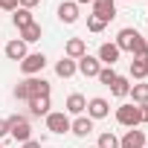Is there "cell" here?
Segmentation results:
<instances>
[{"mask_svg": "<svg viewBox=\"0 0 148 148\" xmlns=\"http://www.w3.org/2000/svg\"><path fill=\"white\" fill-rule=\"evenodd\" d=\"M119 55H122V52H119V47H116V44H102L96 58H99V64H105V67H113V64L119 61Z\"/></svg>", "mask_w": 148, "mask_h": 148, "instance_id": "cell-10", "label": "cell"}, {"mask_svg": "<svg viewBox=\"0 0 148 148\" xmlns=\"http://www.w3.org/2000/svg\"><path fill=\"white\" fill-rule=\"evenodd\" d=\"M87 110V99L82 93H70L67 96V105H64V113H73V116H82Z\"/></svg>", "mask_w": 148, "mask_h": 148, "instance_id": "cell-12", "label": "cell"}, {"mask_svg": "<svg viewBox=\"0 0 148 148\" xmlns=\"http://www.w3.org/2000/svg\"><path fill=\"white\" fill-rule=\"evenodd\" d=\"M148 76V64L145 61H131V79L134 82H145Z\"/></svg>", "mask_w": 148, "mask_h": 148, "instance_id": "cell-22", "label": "cell"}, {"mask_svg": "<svg viewBox=\"0 0 148 148\" xmlns=\"http://www.w3.org/2000/svg\"><path fill=\"white\" fill-rule=\"evenodd\" d=\"M96 148H119V136H116V134H110V131H105V134L99 136Z\"/></svg>", "mask_w": 148, "mask_h": 148, "instance_id": "cell-23", "label": "cell"}, {"mask_svg": "<svg viewBox=\"0 0 148 148\" xmlns=\"http://www.w3.org/2000/svg\"><path fill=\"white\" fill-rule=\"evenodd\" d=\"M70 113H64V110H49L47 113V131H52V134H67L70 131Z\"/></svg>", "mask_w": 148, "mask_h": 148, "instance_id": "cell-3", "label": "cell"}, {"mask_svg": "<svg viewBox=\"0 0 148 148\" xmlns=\"http://www.w3.org/2000/svg\"><path fill=\"white\" fill-rule=\"evenodd\" d=\"M38 3H41V0H18V6H21V9H29V12H32Z\"/></svg>", "mask_w": 148, "mask_h": 148, "instance_id": "cell-28", "label": "cell"}, {"mask_svg": "<svg viewBox=\"0 0 148 148\" xmlns=\"http://www.w3.org/2000/svg\"><path fill=\"white\" fill-rule=\"evenodd\" d=\"M110 113V102L108 99H102V96H96V99H90L87 102V116L96 122V119H105Z\"/></svg>", "mask_w": 148, "mask_h": 148, "instance_id": "cell-8", "label": "cell"}, {"mask_svg": "<svg viewBox=\"0 0 148 148\" xmlns=\"http://www.w3.org/2000/svg\"><path fill=\"white\" fill-rule=\"evenodd\" d=\"M41 23H29V26H23L21 29V41L23 44H35V41H41Z\"/></svg>", "mask_w": 148, "mask_h": 148, "instance_id": "cell-19", "label": "cell"}, {"mask_svg": "<svg viewBox=\"0 0 148 148\" xmlns=\"http://www.w3.org/2000/svg\"><path fill=\"white\" fill-rule=\"evenodd\" d=\"M128 96H134V105H145V102H148V84H145V82L131 84V93H128Z\"/></svg>", "mask_w": 148, "mask_h": 148, "instance_id": "cell-21", "label": "cell"}, {"mask_svg": "<svg viewBox=\"0 0 148 148\" xmlns=\"http://www.w3.org/2000/svg\"><path fill=\"white\" fill-rule=\"evenodd\" d=\"M58 21L61 23H76L79 21V3H73V0H64V3L58 6Z\"/></svg>", "mask_w": 148, "mask_h": 148, "instance_id": "cell-9", "label": "cell"}, {"mask_svg": "<svg viewBox=\"0 0 148 148\" xmlns=\"http://www.w3.org/2000/svg\"><path fill=\"white\" fill-rule=\"evenodd\" d=\"M12 23H15V26H18V32H21L23 26L35 23V18H32V12H29V9H21V6H18V9L12 12Z\"/></svg>", "mask_w": 148, "mask_h": 148, "instance_id": "cell-18", "label": "cell"}, {"mask_svg": "<svg viewBox=\"0 0 148 148\" xmlns=\"http://www.w3.org/2000/svg\"><path fill=\"white\" fill-rule=\"evenodd\" d=\"M119 148H145V131H125V136L119 139Z\"/></svg>", "mask_w": 148, "mask_h": 148, "instance_id": "cell-11", "label": "cell"}, {"mask_svg": "<svg viewBox=\"0 0 148 148\" xmlns=\"http://www.w3.org/2000/svg\"><path fill=\"white\" fill-rule=\"evenodd\" d=\"M76 67H79V73H82L84 79H96L99 70H102V64H99L96 55H82V58L76 61Z\"/></svg>", "mask_w": 148, "mask_h": 148, "instance_id": "cell-6", "label": "cell"}, {"mask_svg": "<svg viewBox=\"0 0 148 148\" xmlns=\"http://www.w3.org/2000/svg\"><path fill=\"white\" fill-rule=\"evenodd\" d=\"M41 145H44V142H41V139H26V142H23V145H21V148H41Z\"/></svg>", "mask_w": 148, "mask_h": 148, "instance_id": "cell-30", "label": "cell"}, {"mask_svg": "<svg viewBox=\"0 0 148 148\" xmlns=\"http://www.w3.org/2000/svg\"><path fill=\"white\" fill-rule=\"evenodd\" d=\"M139 122H145V125H148V102H145V105H139Z\"/></svg>", "mask_w": 148, "mask_h": 148, "instance_id": "cell-29", "label": "cell"}, {"mask_svg": "<svg viewBox=\"0 0 148 148\" xmlns=\"http://www.w3.org/2000/svg\"><path fill=\"white\" fill-rule=\"evenodd\" d=\"M70 134H76V136H90L93 134V119L90 116H76V119H73L70 122Z\"/></svg>", "mask_w": 148, "mask_h": 148, "instance_id": "cell-13", "label": "cell"}, {"mask_svg": "<svg viewBox=\"0 0 148 148\" xmlns=\"http://www.w3.org/2000/svg\"><path fill=\"white\" fill-rule=\"evenodd\" d=\"M49 108H52L49 96H35V99H29V113H32V116H47Z\"/></svg>", "mask_w": 148, "mask_h": 148, "instance_id": "cell-17", "label": "cell"}, {"mask_svg": "<svg viewBox=\"0 0 148 148\" xmlns=\"http://www.w3.org/2000/svg\"><path fill=\"white\" fill-rule=\"evenodd\" d=\"M93 18H99L102 23H110L116 18V0H93Z\"/></svg>", "mask_w": 148, "mask_h": 148, "instance_id": "cell-5", "label": "cell"}, {"mask_svg": "<svg viewBox=\"0 0 148 148\" xmlns=\"http://www.w3.org/2000/svg\"><path fill=\"white\" fill-rule=\"evenodd\" d=\"M73 3H79V6H82V3H93V0H73Z\"/></svg>", "mask_w": 148, "mask_h": 148, "instance_id": "cell-32", "label": "cell"}, {"mask_svg": "<svg viewBox=\"0 0 148 148\" xmlns=\"http://www.w3.org/2000/svg\"><path fill=\"white\" fill-rule=\"evenodd\" d=\"M76 73H79V67H76V61H73V58L64 55L61 61H55V76H58V79H73Z\"/></svg>", "mask_w": 148, "mask_h": 148, "instance_id": "cell-16", "label": "cell"}, {"mask_svg": "<svg viewBox=\"0 0 148 148\" xmlns=\"http://www.w3.org/2000/svg\"><path fill=\"white\" fill-rule=\"evenodd\" d=\"M23 84L29 87V99H35V96H49V82L47 79H41V76H29V79H23Z\"/></svg>", "mask_w": 148, "mask_h": 148, "instance_id": "cell-7", "label": "cell"}, {"mask_svg": "<svg viewBox=\"0 0 148 148\" xmlns=\"http://www.w3.org/2000/svg\"><path fill=\"white\" fill-rule=\"evenodd\" d=\"M47 67V55L44 52H26V58L21 61V73L29 79V76H38V73Z\"/></svg>", "mask_w": 148, "mask_h": 148, "instance_id": "cell-2", "label": "cell"}, {"mask_svg": "<svg viewBox=\"0 0 148 148\" xmlns=\"http://www.w3.org/2000/svg\"><path fill=\"white\" fill-rule=\"evenodd\" d=\"M0 148H3V145H0Z\"/></svg>", "mask_w": 148, "mask_h": 148, "instance_id": "cell-34", "label": "cell"}, {"mask_svg": "<svg viewBox=\"0 0 148 148\" xmlns=\"http://www.w3.org/2000/svg\"><path fill=\"white\" fill-rule=\"evenodd\" d=\"M0 9H3V12H15L18 9V0H0Z\"/></svg>", "mask_w": 148, "mask_h": 148, "instance_id": "cell-27", "label": "cell"}, {"mask_svg": "<svg viewBox=\"0 0 148 148\" xmlns=\"http://www.w3.org/2000/svg\"><path fill=\"white\" fill-rule=\"evenodd\" d=\"M12 93H15V99H18V102H29V87H26L23 82H21V84H15V90H12Z\"/></svg>", "mask_w": 148, "mask_h": 148, "instance_id": "cell-26", "label": "cell"}, {"mask_svg": "<svg viewBox=\"0 0 148 148\" xmlns=\"http://www.w3.org/2000/svg\"><path fill=\"white\" fill-rule=\"evenodd\" d=\"M116 122L125 125V128L142 125V122H139V105H122V108H116Z\"/></svg>", "mask_w": 148, "mask_h": 148, "instance_id": "cell-4", "label": "cell"}, {"mask_svg": "<svg viewBox=\"0 0 148 148\" xmlns=\"http://www.w3.org/2000/svg\"><path fill=\"white\" fill-rule=\"evenodd\" d=\"M3 136H9V122L0 119V139H3Z\"/></svg>", "mask_w": 148, "mask_h": 148, "instance_id": "cell-31", "label": "cell"}, {"mask_svg": "<svg viewBox=\"0 0 148 148\" xmlns=\"http://www.w3.org/2000/svg\"><path fill=\"white\" fill-rule=\"evenodd\" d=\"M3 52H6L9 61H23V58H26V44H23L21 38H12V41L3 47Z\"/></svg>", "mask_w": 148, "mask_h": 148, "instance_id": "cell-14", "label": "cell"}, {"mask_svg": "<svg viewBox=\"0 0 148 148\" xmlns=\"http://www.w3.org/2000/svg\"><path fill=\"white\" fill-rule=\"evenodd\" d=\"M105 26H108V23H102L99 18H93V15H87V29H90L93 35H99V32H105Z\"/></svg>", "mask_w": 148, "mask_h": 148, "instance_id": "cell-25", "label": "cell"}, {"mask_svg": "<svg viewBox=\"0 0 148 148\" xmlns=\"http://www.w3.org/2000/svg\"><path fill=\"white\" fill-rule=\"evenodd\" d=\"M110 93H113V96H119V99H125V96L131 93V82H128L125 76H116V79H113V84H110Z\"/></svg>", "mask_w": 148, "mask_h": 148, "instance_id": "cell-20", "label": "cell"}, {"mask_svg": "<svg viewBox=\"0 0 148 148\" xmlns=\"http://www.w3.org/2000/svg\"><path fill=\"white\" fill-rule=\"evenodd\" d=\"M64 55L73 58V61H79L82 55H87V44H84V38H70L67 47H64Z\"/></svg>", "mask_w": 148, "mask_h": 148, "instance_id": "cell-15", "label": "cell"}, {"mask_svg": "<svg viewBox=\"0 0 148 148\" xmlns=\"http://www.w3.org/2000/svg\"><path fill=\"white\" fill-rule=\"evenodd\" d=\"M87 148H96V145H87Z\"/></svg>", "mask_w": 148, "mask_h": 148, "instance_id": "cell-33", "label": "cell"}, {"mask_svg": "<svg viewBox=\"0 0 148 148\" xmlns=\"http://www.w3.org/2000/svg\"><path fill=\"white\" fill-rule=\"evenodd\" d=\"M6 122H9V136L12 139H18L21 145L26 139H32V128H29V119L26 116H9Z\"/></svg>", "mask_w": 148, "mask_h": 148, "instance_id": "cell-1", "label": "cell"}, {"mask_svg": "<svg viewBox=\"0 0 148 148\" xmlns=\"http://www.w3.org/2000/svg\"><path fill=\"white\" fill-rule=\"evenodd\" d=\"M116 76H119V73H116V70H113V67H102V70H99V76H96V79H99V82H102V84H108V87H110V84H113V79H116Z\"/></svg>", "mask_w": 148, "mask_h": 148, "instance_id": "cell-24", "label": "cell"}]
</instances>
